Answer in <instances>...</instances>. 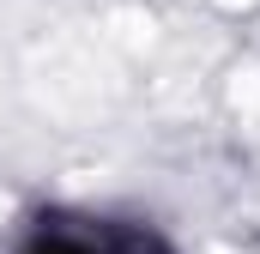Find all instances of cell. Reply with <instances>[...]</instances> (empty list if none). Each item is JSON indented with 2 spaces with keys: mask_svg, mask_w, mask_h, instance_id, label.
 <instances>
[{
  "mask_svg": "<svg viewBox=\"0 0 260 254\" xmlns=\"http://www.w3.org/2000/svg\"><path fill=\"white\" fill-rule=\"evenodd\" d=\"M12 254H176L145 218H115V212H37Z\"/></svg>",
  "mask_w": 260,
  "mask_h": 254,
  "instance_id": "6da1fadb",
  "label": "cell"
}]
</instances>
